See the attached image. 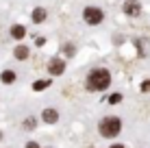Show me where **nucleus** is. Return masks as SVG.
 <instances>
[{
	"label": "nucleus",
	"instance_id": "obj_1",
	"mask_svg": "<svg viewBox=\"0 0 150 148\" xmlns=\"http://www.w3.org/2000/svg\"><path fill=\"white\" fill-rule=\"evenodd\" d=\"M109 85H111V72L107 68H94L87 74V81H85L87 91H105Z\"/></svg>",
	"mask_w": 150,
	"mask_h": 148
},
{
	"label": "nucleus",
	"instance_id": "obj_2",
	"mask_svg": "<svg viewBox=\"0 0 150 148\" xmlns=\"http://www.w3.org/2000/svg\"><path fill=\"white\" fill-rule=\"evenodd\" d=\"M98 131H100L102 137H117L122 131V120L117 118V115H107V118L100 120V124H98Z\"/></svg>",
	"mask_w": 150,
	"mask_h": 148
},
{
	"label": "nucleus",
	"instance_id": "obj_3",
	"mask_svg": "<svg viewBox=\"0 0 150 148\" xmlns=\"http://www.w3.org/2000/svg\"><path fill=\"white\" fill-rule=\"evenodd\" d=\"M83 20H85L89 26H98L105 20V11L100 7H85L83 9Z\"/></svg>",
	"mask_w": 150,
	"mask_h": 148
},
{
	"label": "nucleus",
	"instance_id": "obj_4",
	"mask_svg": "<svg viewBox=\"0 0 150 148\" xmlns=\"http://www.w3.org/2000/svg\"><path fill=\"white\" fill-rule=\"evenodd\" d=\"M48 72L52 74V76H61L65 72V59H61V57H52L48 61Z\"/></svg>",
	"mask_w": 150,
	"mask_h": 148
},
{
	"label": "nucleus",
	"instance_id": "obj_5",
	"mask_svg": "<svg viewBox=\"0 0 150 148\" xmlns=\"http://www.w3.org/2000/svg\"><path fill=\"white\" fill-rule=\"evenodd\" d=\"M124 13H126L128 18H137V15L142 13V4H139L137 0H128V2H124Z\"/></svg>",
	"mask_w": 150,
	"mask_h": 148
},
{
	"label": "nucleus",
	"instance_id": "obj_6",
	"mask_svg": "<svg viewBox=\"0 0 150 148\" xmlns=\"http://www.w3.org/2000/svg\"><path fill=\"white\" fill-rule=\"evenodd\" d=\"M41 120H44L46 124H54V122H59V111L52 109V107H48V109H44V113H41Z\"/></svg>",
	"mask_w": 150,
	"mask_h": 148
},
{
	"label": "nucleus",
	"instance_id": "obj_7",
	"mask_svg": "<svg viewBox=\"0 0 150 148\" xmlns=\"http://www.w3.org/2000/svg\"><path fill=\"white\" fill-rule=\"evenodd\" d=\"M46 18H48V11H46L44 7H37V9H33V13H30V20H33L35 24H41V22H46Z\"/></svg>",
	"mask_w": 150,
	"mask_h": 148
},
{
	"label": "nucleus",
	"instance_id": "obj_8",
	"mask_svg": "<svg viewBox=\"0 0 150 148\" xmlns=\"http://www.w3.org/2000/svg\"><path fill=\"white\" fill-rule=\"evenodd\" d=\"M9 33H11V37H13V39H24V37H26V28H24L22 24H13Z\"/></svg>",
	"mask_w": 150,
	"mask_h": 148
},
{
	"label": "nucleus",
	"instance_id": "obj_9",
	"mask_svg": "<svg viewBox=\"0 0 150 148\" xmlns=\"http://www.w3.org/2000/svg\"><path fill=\"white\" fill-rule=\"evenodd\" d=\"M28 55H30V50L26 48V46H18V48L13 50V57H15V59H20V61L28 59Z\"/></svg>",
	"mask_w": 150,
	"mask_h": 148
},
{
	"label": "nucleus",
	"instance_id": "obj_10",
	"mask_svg": "<svg viewBox=\"0 0 150 148\" xmlns=\"http://www.w3.org/2000/svg\"><path fill=\"white\" fill-rule=\"evenodd\" d=\"M0 81H2L4 85H11L15 81V72H13V70H4V72L0 74Z\"/></svg>",
	"mask_w": 150,
	"mask_h": 148
},
{
	"label": "nucleus",
	"instance_id": "obj_11",
	"mask_svg": "<svg viewBox=\"0 0 150 148\" xmlns=\"http://www.w3.org/2000/svg\"><path fill=\"white\" fill-rule=\"evenodd\" d=\"M46 87H50V81H44V79H41V81H35V83H33V89H35V91H44Z\"/></svg>",
	"mask_w": 150,
	"mask_h": 148
},
{
	"label": "nucleus",
	"instance_id": "obj_12",
	"mask_svg": "<svg viewBox=\"0 0 150 148\" xmlns=\"http://www.w3.org/2000/svg\"><path fill=\"white\" fill-rule=\"evenodd\" d=\"M61 52H63L65 57H74L76 48H74V46H72V44H63V46H61Z\"/></svg>",
	"mask_w": 150,
	"mask_h": 148
},
{
	"label": "nucleus",
	"instance_id": "obj_13",
	"mask_svg": "<svg viewBox=\"0 0 150 148\" xmlns=\"http://www.w3.org/2000/svg\"><path fill=\"white\" fill-rule=\"evenodd\" d=\"M117 103H122V94H120V91L109 96V105H117Z\"/></svg>",
	"mask_w": 150,
	"mask_h": 148
},
{
	"label": "nucleus",
	"instance_id": "obj_14",
	"mask_svg": "<svg viewBox=\"0 0 150 148\" xmlns=\"http://www.w3.org/2000/svg\"><path fill=\"white\" fill-rule=\"evenodd\" d=\"M35 126H37L35 118H26V120H24V129H35Z\"/></svg>",
	"mask_w": 150,
	"mask_h": 148
},
{
	"label": "nucleus",
	"instance_id": "obj_15",
	"mask_svg": "<svg viewBox=\"0 0 150 148\" xmlns=\"http://www.w3.org/2000/svg\"><path fill=\"white\" fill-rule=\"evenodd\" d=\"M139 89H142L144 94H148V91H150V79H146V81H144V83H142V87H139Z\"/></svg>",
	"mask_w": 150,
	"mask_h": 148
},
{
	"label": "nucleus",
	"instance_id": "obj_16",
	"mask_svg": "<svg viewBox=\"0 0 150 148\" xmlns=\"http://www.w3.org/2000/svg\"><path fill=\"white\" fill-rule=\"evenodd\" d=\"M35 44H37V46H44V44H46V37H37V39H35Z\"/></svg>",
	"mask_w": 150,
	"mask_h": 148
},
{
	"label": "nucleus",
	"instance_id": "obj_17",
	"mask_svg": "<svg viewBox=\"0 0 150 148\" xmlns=\"http://www.w3.org/2000/svg\"><path fill=\"white\" fill-rule=\"evenodd\" d=\"M24 148H39V144H37V142H28Z\"/></svg>",
	"mask_w": 150,
	"mask_h": 148
},
{
	"label": "nucleus",
	"instance_id": "obj_18",
	"mask_svg": "<svg viewBox=\"0 0 150 148\" xmlns=\"http://www.w3.org/2000/svg\"><path fill=\"white\" fill-rule=\"evenodd\" d=\"M111 148H124V146H122V144H113Z\"/></svg>",
	"mask_w": 150,
	"mask_h": 148
},
{
	"label": "nucleus",
	"instance_id": "obj_19",
	"mask_svg": "<svg viewBox=\"0 0 150 148\" xmlns=\"http://www.w3.org/2000/svg\"><path fill=\"white\" fill-rule=\"evenodd\" d=\"M0 140H2V133H0Z\"/></svg>",
	"mask_w": 150,
	"mask_h": 148
},
{
	"label": "nucleus",
	"instance_id": "obj_20",
	"mask_svg": "<svg viewBox=\"0 0 150 148\" xmlns=\"http://www.w3.org/2000/svg\"><path fill=\"white\" fill-rule=\"evenodd\" d=\"M124 2H128V0H124Z\"/></svg>",
	"mask_w": 150,
	"mask_h": 148
}]
</instances>
